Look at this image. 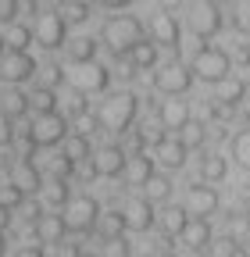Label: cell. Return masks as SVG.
<instances>
[{
    "mask_svg": "<svg viewBox=\"0 0 250 257\" xmlns=\"http://www.w3.org/2000/svg\"><path fill=\"white\" fill-rule=\"evenodd\" d=\"M136 114H140V96L133 89H118L97 107L93 118H97V128H104V133H129Z\"/></svg>",
    "mask_w": 250,
    "mask_h": 257,
    "instance_id": "obj_1",
    "label": "cell"
},
{
    "mask_svg": "<svg viewBox=\"0 0 250 257\" xmlns=\"http://www.w3.org/2000/svg\"><path fill=\"white\" fill-rule=\"evenodd\" d=\"M22 136L29 143V150H54L68 140V118L61 111H50V114H33L25 121Z\"/></svg>",
    "mask_w": 250,
    "mask_h": 257,
    "instance_id": "obj_2",
    "label": "cell"
},
{
    "mask_svg": "<svg viewBox=\"0 0 250 257\" xmlns=\"http://www.w3.org/2000/svg\"><path fill=\"white\" fill-rule=\"evenodd\" d=\"M100 40L111 54H133L136 43H143V22L133 18V15H118L111 22H104V32H100Z\"/></svg>",
    "mask_w": 250,
    "mask_h": 257,
    "instance_id": "obj_3",
    "label": "cell"
},
{
    "mask_svg": "<svg viewBox=\"0 0 250 257\" xmlns=\"http://www.w3.org/2000/svg\"><path fill=\"white\" fill-rule=\"evenodd\" d=\"M193 75L200 79V82H222V79H229V72H232V57L222 50V47H200L197 50V57H193Z\"/></svg>",
    "mask_w": 250,
    "mask_h": 257,
    "instance_id": "obj_4",
    "label": "cell"
},
{
    "mask_svg": "<svg viewBox=\"0 0 250 257\" xmlns=\"http://www.w3.org/2000/svg\"><path fill=\"white\" fill-rule=\"evenodd\" d=\"M33 43H40L47 54L61 50L68 43V22L61 18L57 11H40L36 22H33Z\"/></svg>",
    "mask_w": 250,
    "mask_h": 257,
    "instance_id": "obj_5",
    "label": "cell"
},
{
    "mask_svg": "<svg viewBox=\"0 0 250 257\" xmlns=\"http://www.w3.org/2000/svg\"><path fill=\"white\" fill-rule=\"evenodd\" d=\"M193 68L190 64H182V61H168V64H161L158 72H154V89L158 93H165V96H186L190 93V86H193Z\"/></svg>",
    "mask_w": 250,
    "mask_h": 257,
    "instance_id": "obj_6",
    "label": "cell"
},
{
    "mask_svg": "<svg viewBox=\"0 0 250 257\" xmlns=\"http://www.w3.org/2000/svg\"><path fill=\"white\" fill-rule=\"evenodd\" d=\"M61 218H65L68 225V232H93L97 229V221H100V204L93 200V197H72L65 204V211H61Z\"/></svg>",
    "mask_w": 250,
    "mask_h": 257,
    "instance_id": "obj_7",
    "label": "cell"
},
{
    "mask_svg": "<svg viewBox=\"0 0 250 257\" xmlns=\"http://www.w3.org/2000/svg\"><path fill=\"white\" fill-rule=\"evenodd\" d=\"M72 86H75V93H82V96H89V93H107V86H111V72H107V64H100V61H82V64H72Z\"/></svg>",
    "mask_w": 250,
    "mask_h": 257,
    "instance_id": "obj_8",
    "label": "cell"
},
{
    "mask_svg": "<svg viewBox=\"0 0 250 257\" xmlns=\"http://www.w3.org/2000/svg\"><path fill=\"white\" fill-rule=\"evenodd\" d=\"M40 68H36V57L29 54V50H4L0 54V82H8V86H22L29 82Z\"/></svg>",
    "mask_w": 250,
    "mask_h": 257,
    "instance_id": "obj_9",
    "label": "cell"
},
{
    "mask_svg": "<svg viewBox=\"0 0 250 257\" xmlns=\"http://www.w3.org/2000/svg\"><path fill=\"white\" fill-rule=\"evenodd\" d=\"M190 32L197 40H211L222 32V4L218 0H197L190 8Z\"/></svg>",
    "mask_w": 250,
    "mask_h": 257,
    "instance_id": "obj_10",
    "label": "cell"
},
{
    "mask_svg": "<svg viewBox=\"0 0 250 257\" xmlns=\"http://www.w3.org/2000/svg\"><path fill=\"white\" fill-rule=\"evenodd\" d=\"M125 165H129V154H125L118 143H104L100 150H93L89 157V172L97 179H114L125 172Z\"/></svg>",
    "mask_w": 250,
    "mask_h": 257,
    "instance_id": "obj_11",
    "label": "cell"
},
{
    "mask_svg": "<svg viewBox=\"0 0 250 257\" xmlns=\"http://www.w3.org/2000/svg\"><path fill=\"white\" fill-rule=\"evenodd\" d=\"M218 204H222V197H218V189L211 182H197L186 189V211H190V218H211L218 211Z\"/></svg>",
    "mask_w": 250,
    "mask_h": 257,
    "instance_id": "obj_12",
    "label": "cell"
},
{
    "mask_svg": "<svg viewBox=\"0 0 250 257\" xmlns=\"http://www.w3.org/2000/svg\"><path fill=\"white\" fill-rule=\"evenodd\" d=\"M190 121H193V111H190V104H186L182 96H168V100L158 104V125L165 133H182Z\"/></svg>",
    "mask_w": 250,
    "mask_h": 257,
    "instance_id": "obj_13",
    "label": "cell"
},
{
    "mask_svg": "<svg viewBox=\"0 0 250 257\" xmlns=\"http://www.w3.org/2000/svg\"><path fill=\"white\" fill-rule=\"evenodd\" d=\"M190 157V147L182 143V136H165L158 147H154V161L165 168V172H179Z\"/></svg>",
    "mask_w": 250,
    "mask_h": 257,
    "instance_id": "obj_14",
    "label": "cell"
},
{
    "mask_svg": "<svg viewBox=\"0 0 250 257\" xmlns=\"http://www.w3.org/2000/svg\"><path fill=\"white\" fill-rule=\"evenodd\" d=\"M33 232H36L40 246H57V243H65V236H68V225H65V218H61V214L43 211V214L33 221Z\"/></svg>",
    "mask_w": 250,
    "mask_h": 257,
    "instance_id": "obj_15",
    "label": "cell"
},
{
    "mask_svg": "<svg viewBox=\"0 0 250 257\" xmlns=\"http://www.w3.org/2000/svg\"><path fill=\"white\" fill-rule=\"evenodd\" d=\"M11 182L25 193V197H36V193L43 189V175L36 168V161L33 157H18L15 165H11Z\"/></svg>",
    "mask_w": 250,
    "mask_h": 257,
    "instance_id": "obj_16",
    "label": "cell"
},
{
    "mask_svg": "<svg viewBox=\"0 0 250 257\" xmlns=\"http://www.w3.org/2000/svg\"><path fill=\"white\" fill-rule=\"evenodd\" d=\"M150 40L158 43V47H168V50H175V47H179V40H182L179 18H175V15H168V11L154 15V22H150Z\"/></svg>",
    "mask_w": 250,
    "mask_h": 257,
    "instance_id": "obj_17",
    "label": "cell"
},
{
    "mask_svg": "<svg viewBox=\"0 0 250 257\" xmlns=\"http://www.w3.org/2000/svg\"><path fill=\"white\" fill-rule=\"evenodd\" d=\"M150 225H154V204L147 197H140V200H133L125 207V229L129 232H147Z\"/></svg>",
    "mask_w": 250,
    "mask_h": 257,
    "instance_id": "obj_18",
    "label": "cell"
},
{
    "mask_svg": "<svg viewBox=\"0 0 250 257\" xmlns=\"http://www.w3.org/2000/svg\"><path fill=\"white\" fill-rule=\"evenodd\" d=\"M243 100H246V82H243V79L229 75V79L218 82V89H214V104H222V107H239Z\"/></svg>",
    "mask_w": 250,
    "mask_h": 257,
    "instance_id": "obj_19",
    "label": "cell"
},
{
    "mask_svg": "<svg viewBox=\"0 0 250 257\" xmlns=\"http://www.w3.org/2000/svg\"><path fill=\"white\" fill-rule=\"evenodd\" d=\"M125 172H129V186H147V179L154 175V157L147 150H133Z\"/></svg>",
    "mask_w": 250,
    "mask_h": 257,
    "instance_id": "obj_20",
    "label": "cell"
},
{
    "mask_svg": "<svg viewBox=\"0 0 250 257\" xmlns=\"http://www.w3.org/2000/svg\"><path fill=\"white\" fill-rule=\"evenodd\" d=\"M158 43L154 40H143V43H136L133 47V54H129V68L133 72H150V68H158Z\"/></svg>",
    "mask_w": 250,
    "mask_h": 257,
    "instance_id": "obj_21",
    "label": "cell"
},
{
    "mask_svg": "<svg viewBox=\"0 0 250 257\" xmlns=\"http://www.w3.org/2000/svg\"><path fill=\"white\" fill-rule=\"evenodd\" d=\"M225 175H229V161L218 154V150H207V154L200 157V179L214 186V182H222Z\"/></svg>",
    "mask_w": 250,
    "mask_h": 257,
    "instance_id": "obj_22",
    "label": "cell"
},
{
    "mask_svg": "<svg viewBox=\"0 0 250 257\" xmlns=\"http://www.w3.org/2000/svg\"><path fill=\"white\" fill-rule=\"evenodd\" d=\"M186 246H193V250H204V246H211V225H207V218H190V225H186V232L179 236Z\"/></svg>",
    "mask_w": 250,
    "mask_h": 257,
    "instance_id": "obj_23",
    "label": "cell"
},
{
    "mask_svg": "<svg viewBox=\"0 0 250 257\" xmlns=\"http://www.w3.org/2000/svg\"><path fill=\"white\" fill-rule=\"evenodd\" d=\"M186 225H190V211H186V207L168 204V207L161 211V232H165V236H182Z\"/></svg>",
    "mask_w": 250,
    "mask_h": 257,
    "instance_id": "obj_24",
    "label": "cell"
},
{
    "mask_svg": "<svg viewBox=\"0 0 250 257\" xmlns=\"http://www.w3.org/2000/svg\"><path fill=\"white\" fill-rule=\"evenodd\" d=\"M29 96V111L33 114H50V111H57V89L54 86H36L33 93H25Z\"/></svg>",
    "mask_w": 250,
    "mask_h": 257,
    "instance_id": "obj_25",
    "label": "cell"
},
{
    "mask_svg": "<svg viewBox=\"0 0 250 257\" xmlns=\"http://www.w3.org/2000/svg\"><path fill=\"white\" fill-rule=\"evenodd\" d=\"M61 154H65L72 165L79 168L82 161H89V157H93V143H89V136H86V133H79V136H68L65 143H61Z\"/></svg>",
    "mask_w": 250,
    "mask_h": 257,
    "instance_id": "obj_26",
    "label": "cell"
},
{
    "mask_svg": "<svg viewBox=\"0 0 250 257\" xmlns=\"http://www.w3.org/2000/svg\"><path fill=\"white\" fill-rule=\"evenodd\" d=\"M97 40L93 36H75V40H68L65 43V50H68V61L72 64H82V61H97Z\"/></svg>",
    "mask_w": 250,
    "mask_h": 257,
    "instance_id": "obj_27",
    "label": "cell"
},
{
    "mask_svg": "<svg viewBox=\"0 0 250 257\" xmlns=\"http://www.w3.org/2000/svg\"><path fill=\"white\" fill-rule=\"evenodd\" d=\"M4 43H8V50H29V43H33V25L8 22L4 25Z\"/></svg>",
    "mask_w": 250,
    "mask_h": 257,
    "instance_id": "obj_28",
    "label": "cell"
},
{
    "mask_svg": "<svg viewBox=\"0 0 250 257\" xmlns=\"http://www.w3.org/2000/svg\"><path fill=\"white\" fill-rule=\"evenodd\" d=\"M168 197H172V179L161 175V172H154V175L147 179V200H150V204H161V200H168Z\"/></svg>",
    "mask_w": 250,
    "mask_h": 257,
    "instance_id": "obj_29",
    "label": "cell"
},
{
    "mask_svg": "<svg viewBox=\"0 0 250 257\" xmlns=\"http://www.w3.org/2000/svg\"><path fill=\"white\" fill-rule=\"evenodd\" d=\"M57 15L65 18L68 25H79V22H86V18H89V0H61Z\"/></svg>",
    "mask_w": 250,
    "mask_h": 257,
    "instance_id": "obj_30",
    "label": "cell"
},
{
    "mask_svg": "<svg viewBox=\"0 0 250 257\" xmlns=\"http://www.w3.org/2000/svg\"><path fill=\"white\" fill-rule=\"evenodd\" d=\"M97 229H100V239H107V236H125V211H107V214H100Z\"/></svg>",
    "mask_w": 250,
    "mask_h": 257,
    "instance_id": "obj_31",
    "label": "cell"
},
{
    "mask_svg": "<svg viewBox=\"0 0 250 257\" xmlns=\"http://www.w3.org/2000/svg\"><path fill=\"white\" fill-rule=\"evenodd\" d=\"M47 200H50L54 207H65V204L72 200V189H68V179H57V175H50V186H47Z\"/></svg>",
    "mask_w": 250,
    "mask_h": 257,
    "instance_id": "obj_32",
    "label": "cell"
},
{
    "mask_svg": "<svg viewBox=\"0 0 250 257\" xmlns=\"http://www.w3.org/2000/svg\"><path fill=\"white\" fill-rule=\"evenodd\" d=\"M232 157H236L239 168H250V128L232 136Z\"/></svg>",
    "mask_w": 250,
    "mask_h": 257,
    "instance_id": "obj_33",
    "label": "cell"
},
{
    "mask_svg": "<svg viewBox=\"0 0 250 257\" xmlns=\"http://www.w3.org/2000/svg\"><path fill=\"white\" fill-rule=\"evenodd\" d=\"M133 250H129V239L125 236H107L104 239V246H100V257H129Z\"/></svg>",
    "mask_w": 250,
    "mask_h": 257,
    "instance_id": "obj_34",
    "label": "cell"
},
{
    "mask_svg": "<svg viewBox=\"0 0 250 257\" xmlns=\"http://www.w3.org/2000/svg\"><path fill=\"white\" fill-rule=\"evenodd\" d=\"M204 140H207V128H204L200 121H190V125L182 128V143L190 147V150H193V147H204Z\"/></svg>",
    "mask_w": 250,
    "mask_h": 257,
    "instance_id": "obj_35",
    "label": "cell"
},
{
    "mask_svg": "<svg viewBox=\"0 0 250 257\" xmlns=\"http://www.w3.org/2000/svg\"><path fill=\"white\" fill-rule=\"evenodd\" d=\"M211 257H239V243H236L232 236L211 239Z\"/></svg>",
    "mask_w": 250,
    "mask_h": 257,
    "instance_id": "obj_36",
    "label": "cell"
},
{
    "mask_svg": "<svg viewBox=\"0 0 250 257\" xmlns=\"http://www.w3.org/2000/svg\"><path fill=\"white\" fill-rule=\"evenodd\" d=\"M18 18V0H0V25Z\"/></svg>",
    "mask_w": 250,
    "mask_h": 257,
    "instance_id": "obj_37",
    "label": "cell"
},
{
    "mask_svg": "<svg viewBox=\"0 0 250 257\" xmlns=\"http://www.w3.org/2000/svg\"><path fill=\"white\" fill-rule=\"evenodd\" d=\"M236 64H243V68H250V40H243L239 47H236V57H232Z\"/></svg>",
    "mask_w": 250,
    "mask_h": 257,
    "instance_id": "obj_38",
    "label": "cell"
},
{
    "mask_svg": "<svg viewBox=\"0 0 250 257\" xmlns=\"http://www.w3.org/2000/svg\"><path fill=\"white\" fill-rule=\"evenodd\" d=\"M100 8H107V11H118V8H129L133 0H97Z\"/></svg>",
    "mask_w": 250,
    "mask_h": 257,
    "instance_id": "obj_39",
    "label": "cell"
},
{
    "mask_svg": "<svg viewBox=\"0 0 250 257\" xmlns=\"http://www.w3.org/2000/svg\"><path fill=\"white\" fill-rule=\"evenodd\" d=\"M15 257H47V253H43V246H22Z\"/></svg>",
    "mask_w": 250,
    "mask_h": 257,
    "instance_id": "obj_40",
    "label": "cell"
},
{
    "mask_svg": "<svg viewBox=\"0 0 250 257\" xmlns=\"http://www.w3.org/2000/svg\"><path fill=\"white\" fill-rule=\"evenodd\" d=\"M8 225H11V211H8V207H0V232H4Z\"/></svg>",
    "mask_w": 250,
    "mask_h": 257,
    "instance_id": "obj_41",
    "label": "cell"
},
{
    "mask_svg": "<svg viewBox=\"0 0 250 257\" xmlns=\"http://www.w3.org/2000/svg\"><path fill=\"white\" fill-rule=\"evenodd\" d=\"M239 107H243V118H250V96H246V100H243Z\"/></svg>",
    "mask_w": 250,
    "mask_h": 257,
    "instance_id": "obj_42",
    "label": "cell"
},
{
    "mask_svg": "<svg viewBox=\"0 0 250 257\" xmlns=\"http://www.w3.org/2000/svg\"><path fill=\"white\" fill-rule=\"evenodd\" d=\"M4 250H8V243H4V232H0V257H4Z\"/></svg>",
    "mask_w": 250,
    "mask_h": 257,
    "instance_id": "obj_43",
    "label": "cell"
},
{
    "mask_svg": "<svg viewBox=\"0 0 250 257\" xmlns=\"http://www.w3.org/2000/svg\"><path fill=\"white\" fill-rule=\"evenodd\" d=\"M165 257H179V253H165Z\"/></svg>",
    "mask_w": 250,
    "mask_h": 257,
    "instance_id": "obj_44",
    "label": "cell"
},
{
    "mask_svg": "<svg viewBox=\"0 0 250 257\" xmlns=\"http://www.w3.org/2000/svg\"><path fill=\"white\" fill-rule=\"evenodd\" d=\"M29 4H40V0H29Z\"/></svg>",
    "mask_w": 250,
    "mask_h": 257,
    "instance_id": "obj_45",
    "label": "cell"
}]
</instances>
